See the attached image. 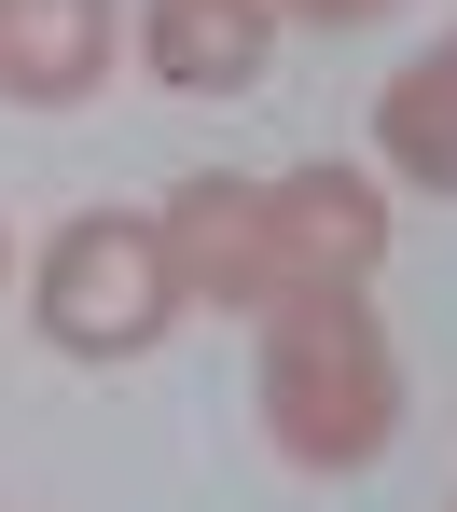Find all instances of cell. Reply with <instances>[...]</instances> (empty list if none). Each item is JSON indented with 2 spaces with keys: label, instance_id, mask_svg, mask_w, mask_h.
<instances>
[{
  "label": "cell",
  "instance_id": "obj_1",
  "mask_svg": "<svg viewBox=\"0 0 457 512\" xmlns=\"http://www.w3.org/2000/svg\"><path fill=\"white\" fill-rule=\"evenodd\" d=\"M264 429L291 471H361L402 429V360L361 291H291L264 305Z\"/></svg>",
  "mask_w": 457,
  "mask_h": 512
},
{
  "label": "cell",
  "instance_id": "obj_2",
  "mask_svg": "<svg viewBox=\"0 0 457 512\" xmlns=\"http://www.w3.org/2000/svg\"><path fill=\"white\" fill-rule=\"evenodd\" d=\"M167 319H181V263H167L153 208L56 222V250H42V333L70 360H139V346H167Z\"/></svg>",
  "mask_w": 457,
  "mask_h": 512
},
{
  "label": "cell",
  "instance_id": "obj_3",
  "mask_svg": "<svg viewBox=\"0 0 457 512\" xmlns=\"http://www.w3.org/2000/svg\"><path fill=\"white\" fill-rule=\"evenodd\" d=\"M167 263H181V291L194 305H222V319H264V305H291V263H277V208H264V180H236V167H194L167 208Z\"/></svg>",
  "mask_w": 457,
  "mask_h": 512
},
{
  "label": "cell",
  "instance_id": "obj_4",
  "mask_svg": "<svg viewBox=\"0 0 457 512\" xmlns=\"http://www.w3.org/2000/svg\"><path fill=\"white\" fill-rule=\"evenodd\" d=\"M264 208H277L291 291H361L374 263H388V194L361 167H291V180H264Z\"/></svg>",
  "mask_w": 457,
  "mask_h": 512
},
{
  "label": "cell",
  "instance_id": "obj_5",
  "mask_svg": "<svg viewBox=\"0 0 457 512\" xmlns=\"http://www.w3.org/2000/svg\"><path fill=\"white\" fill-rule=\"evenodd\" d=\"M139 56L167 97H250L277 56V0H139Z\"/></svg>",
  "mask_w": 457,
  "mask_h": 512
},
{
  "label": "cell",
  "instance_id": "obj_6",
  "mask_svg": "<svg viewBox=\"0 0 457 512\" xmlns=\"http://www.w3.org/2000/svg\"><path fill=\"white\" fill-rule=\"evenodd\" d=\"M111 84V0H0V97L14 111H84Z\"/></svg>",
  "mask_w": 457,
  "mask_h": 512
},
{
  "label": "cell",
  "instance_id": "obj_7",
  "mask_svg": "<svg viewBox=\"0 0 457 512\" xmlns=\"http://www.w3.org/2000/svg\"><path fill=\"white\" fill-rule=\"evenodd\" d=\"M374 153L416 180V194H457V28L430 56H402L388 97H374Z\"/></svg>",
  "mask_w": 457,
  "mask_h": 512
},
{
  "label": "cell",
  "instance_id": "obj_8",
  "mask_svg": "<svg viewBox=\"0 0 457 512\" xmlns=\"http://www.w3.org/2000/svg\"><path fill=\"white\" fill-rule=\"evenodd\" d=\"M277 14H305V28H374L388 0H277Z\"/></svg>",
  "mask_w": 457,
  "mask_h": 512
},
{
  "label": "cell",
  "instance_id": "obj_9",
  "mask_svg": "<svg viewBox=\"0 0 457 512\" xmlns=\"http://www.w3.org/2000/svg\"><path fill=\"white\" fill-rule=\"evenodd\" d=\"M0 263H14V250H0Z\"/></svg>",
  "mask_w": 457,
  "mask_h": 512
}]
</instances>
